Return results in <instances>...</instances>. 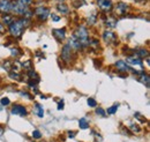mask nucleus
Returning <instances> with one entry per match:
<instances>
[{"instance_id": "35", "label": "nucleus", "mask_w": 150, "mask_h": 142, "mask_svg": "<svg viewBox=\"0 0 150 142\" xmlns=\"http://www.w3.org/2000/svg\"><path fill=\"white\" fill-rule=\"evenodd\" d=\"M52 20H53V21H56V22H58V21L60 20V18H59V16H57V15H54V14H52Z\"/></svg>"}, {"instance_id": "3", "label": "nucleus", "mask_w": 150, "mask_h": 142, "mask_svg": "<svg viewBox=\"0 0 150 142\" xmlns=\"http://www.w3.org/2000/svg\"><path fill=\"white\" fill-rule=\"evenodd\" d=\"M60 58L66 64H69L71 62V60H72V49L69 48L68 44L64 45V48L61 50V53H60Z\"/></svg>"}, {"instance_id": "4", "label": "nucleus", "mask_w": 150, "mask_h": 142, "mask_svg": "<svg viewBox=\"0 0 150 142\" xmlns=\"http://www.w3.org/2000/svg\"><path fill=\"white\" fill-rule=\"evenodd\" d=\"M35 15L37 16L40 21H45L47 16L50 15V8L47 7H43V6H39L35 9Z\"/></svg>"}, {"instance_id": "23", "label": "nucleus", "mask_w": 150, "mask_h": 142, "mask_svg": "<svg viewBox=\"0 0 150 142\" xmlns=\"http://www.w3.org/2000/svg\"><path fill=\"white\" fill-rule=\"evenodd\" d=\"M118 107H119V104H114V105H113V107H109V109H108V111H106V112H108V113H109V114H114V113H115V112H117V110H118Z\"/></svg>"}, {"instance_id": "13", "label": "nucleus", "mask_w": 150, "mask_h": 142, "mask_svg": "<svg viewBox=\"0 0 150 142\" xmlns=\"http://www.w3.org/2000/svg\"><path fill=\"white\" fill-rule=\"evenodd\" d=\"M57 9H58L61 14H64V15L69 14V8H68V6H67L66 4H64V2L58 4V5H57Z\"/></svg>"}, {"instance_id": "19", "label": "nucleus", "mask_w": 150, "mask_h": 142, "mask_svg": "<svg viewBox=\"0 0 150 142\" xmlns=\"http://www.w3.org/2000/svg\"><path fill=\"white\" fill-rule=\"evenodd\" d=\"M136 57H139L140 59L141 58H144V57H148L149 55V52H148V50H146V49H139L137 51H136Z\"/></svg>"}, {"instance_id": "1", "label": "nucleus", "mask_w": 150, "mask_h": 142, "mask_svg": "<svg viewBox=\"0 0 150 142\" xmlns=\"http://www.w3.org/2000/svg\"><path fill=\"white\" fill-rule=\"evenodd\" d=\"M28 26H30V20L29 18H21L19 20H14L13 23L9 26V33L13 37L19 38L20 36L23 34L24 29Z\"/></svg>"}, {"instance_id": "11", "label": "nucleus", "mask_w": 150, "mask_h": 142, "mask_svg": "<svg viewBox=\"0 0 150 142\" xmlns=\"http://www.w3.org/2000/svg\"><path fill=\"white\" fill-rule=\"evenodd\" d=\"M68 45H69V48L72 49V50H75V51H79L80 49H82V46H81V44L79 43V40L75 38L74 36H72L71 38H69V42L67 43Z\"/></svg>"}, {"instance_id": "24", "label": "nucleus", "mask_w": 150, "mask_h": 142, "mask_svg": "<svg viewBox=\"0 0 150 142\" xmlns=\"http://www.w3.org/2000/svg\"><path fill=\"white\" fill-rule=\"evenodd\" d=\"M9 77L13 79V80H16V81H20V80H21L20 74L18 72H11V73H9Z\"/></svg>"}, {"instance_id": "8", "label": "nucleus", "mask_w": 150, "mask_h": 142, "mask_svg": "<svg viewBox=\"0 0 150 142\" xmlns=\"http://www.w3.org/2000/svg\"><path fill=\"white\" fill-rule=\"evenodd\" d=\"M11 0H0V13L8 14L11 12Z\"/></svg>"}, {"instance_id": "33", "label": "nucleus", "mask_w": 150, "mask_h": 142, "mask_svg": "<svg viewBox=\"0 0 150 142\" xmlns=\"http://www.w3.org/2000/svg\"><path fill=\"white\" fill-rule=\"evenodd\" d=\"M11 65H12V62H11L9 60L5 61V62H4V67H5V70H9V68H11Z\"/></svg>"}, {"instance_id": "26", "label": "nucleus", "mask_w": 150, "mask_h": 142, "mask_svg": "<svg viewBox=\"0 0 150 142\" xmlns=\"http://www.w3.org/2000/svg\"><path fill=\"white\" fill-rule=\"evenodd\" d=\"M0 103H1V105H2V107H7V105L11 103V101H9V98H7V97H4V98H1Z\"/></svg>"}, {"instance_id": "36", "label": "nucleus", "mask_w": 150, "mask_h": 142, "mask_svg": "<svg viewBox=\"0 0 150 142\" xmlns=\"http://www.w3.org/2000/svg\"><path fill=\"white\" fill-rule=\"evenodd\" d=\"M4 33H5V28H4V26L0 22V34H4Z\"/></svg>"}, {"instance_id": "17", "label": "nucleus", "mask_w": 150, "mask_h": 142, "mask_svg": "<svg viewBox=\"0 0 150 142\" xmlns=\"http://www.w3.org/2000/svg\"><path fill=\"white\" fill-rule=\"evenodd\" d=\"M140 82H141L142 84H144L147 88H149V86H150V77H149V75H147V74L142 75V76L140 77Z\"/></svg>"}, {"instance_id": "9", "label": "nucleus", "mask_w": 150, "mask_h": 142, "mask_svg": "<svg viewBox=\"0 0 150 142\" xmlns=\"http://www.w3.org/2000/svg\"><path fill=\"white\" fill-rule=\"evenodd\" d=\"M115 67H117L118 71L121 72V73H126V72L132 71L131 66H128V65L126 64V61H124V60L117 61V62H115Z\"/></svg>"}, {"instance_id": "25", "label": "nucleus", "mask_w": 150, "mask_h": 142, "mask_svg": "<svg viewBox=\"0 0 150 142\" xmlns=\"http://www.w3.org/2000/svg\"><path fill=\"white\" fill-rule=\"evenodd\" d=\"M96 113H97V114H99V116H102V117H105V116H106L105 110H104V109H102V107H97V109H96Z\"/></svg>"}, {"instance_id": "6", "label": "nucleus", "mask_w": 150, "mask_h": 142, "mask_svg": "<svg viewBox=\"0 0 150 142\" xmlns=\"http://www.w3.org/2000/svg\"><path fill=\"white\" fill-rule=\"evenodd\" d=\"M97 6L103 12H110L112 9V1L111 0H97Z\"/></svg>"}, {"instance_id": "16", "label": "nucleus", "mask_w": 150, "mask_h": 142, "mask_svg": "<svg viewBox=\"0 0 150 142\" xmlns=\"http://www.w3.org/2000/svg\"><path fill=\"white\" fill-rule=\"evenodd\" d=\"M13 21H14V18H13L12 15H9V14H4V16H2V22H4L5 24L11 26V24L13 23Z\"/></svg>"}, {"instance_id": "38", "label": "nucleus", "mask_w": 150, "mask_h": 142, "mask_svg": "<svg viewBox=\"0 0 150 142\" xmlns=\"http://www.w3.org/2000/svg\"><path fill=\"white\" fill-rule=\"evenodd\" d=\"M4 132H5V129H4L2 127H0V136H1L2 134H4Z\"/></svg>"}, {"instance_id": "31", "label": "nucleus", "mask_w": 150, "mask_h": 142, "mask_svg": "<svg viewBox=\"0 0 150 142\" xmlns=\"http://www.w3.org/2000/svg\"><path fill=\"white\" fill-rule=\"evenodd\" d=\"M20 94H21V95H22L23 97H27V98H29V99H33V98H34V97H33L31 95H29V94H28L27 91H21Z\"/></svg>"}, {"instance_id": "37", "label": "nucleus", "mask_w": 150, "mask_h": 142, "mask_svg": "<svg viewBox=\"0 0 150 142\" xmlns=\"http://www.w3.org/2000/svg\"><path fill=\"white\" fill-rule=\"evenodd\" d=\"M68 136H69V138H74L75 133L74 132H68Z\"/></svg>"}, {"instance_id": "10", "label": "nucleus", "mask_w": 150, "mask_h": 142, "mask_svg": "<svg viewBox=\"0 0 150 142\" xmlns=\"http://www.w3.org/2000/svg\"><path fill=\"white\" fill-rule=\"evenodd\" d=\"M52 34H53L54 38H56L58 42H62L65 39V37H66L65 29H53L52 30Z\"/></svg>"}, {"instance_id": "34", "label": "nucleus", "mask_w": 150, "mask_h": 142, "mask_svg": "<svg viewBox=\"0 0 150 142\" xmlns=\"http://www.w3.org/2000/svg\"><path fill=\"white\" fill-rule=\"evenodd\" d=\"M64 109V102L61 101V102H59V104H58V110H62Z\"/></svg>"}, {"instance_id": "5", "label": "nucleus", "mask_w": 150, "mask_h": 142, "mask_svg": "<svg viewBox=\"0 0 150 142\" xmlns=\"http://www.w3.org/2000/svg\"><path fill=\"white\" fill-rule=\"evenodd\" d=\"M103 39L106 44H113V43H117V35L111 31V30H105L103 33Z\"/></svg>"}, {"instance_id": "27", "label": "nucleus", "mask_w": 150, "mask_h": 142, "mask_svg": "<svg viewBox=\"0 0 150 142\" xmlns=\"http://www.w3.org/2000/svg\"><path fill=\"white\" fill-rule=\"evenodd\" d=\"M88 105L90 107H97V102L95 101L94 98H88Z\"/></svg>"}, {"instance_id": "12", "label": "nucleus", "mask_w": 150, "mask_h": 142, "mask_svg": "<svg viewBox=\"0 0 150 142\" xmlns=\"http://www.w3.org/2000/svg\"><path fill=\"white\" fill-rule=\"evenodd\" d=\"M126 60H127V62H129V64H132V65H137V66H142V65H143L142 59H140L139 57H135V55L127 57Z\"/></svg>"}, {"instance_id": "14", "label": "nucleus", "mask_w": 150, "mask_h": 142, "mask_svg": "<svg viewBox=\"0 0 150 142\" xmlns=\"http://www.w3.org/2000/svg\"><path fill=\"white\" fill-rule=\"evenodd\" d=\"M117 23H118V20L114 18V16H109V18L105 20V24L109 28H115L117 27Z\"/></svg>"}, {"instance_id": "7", "label": "nucleus", "mask_w": 150, "mask_h": 142, "mask_svg": "<svg viewBox=\"0 0 150 142\" xmlns=\"http://www.w3.org/2000/svg\"><path fill=\"white\" fill-rule=\"evenodd\" d=\"M11 113L14 114V116H20V117H24L28 114L27 112V109L22 105H14L11 110Z\"/></svg>"}, {"instance_id": "21", "label": "nucleus", "mask_w": 150, "mask_h": 142, "mask_svg": "<svg viewBox=\"0 0 150 142\" xmlns=\"http://www.w3.org/2000/svg\"><path fill=\"white\" fill-rule=\"evenodd\" d=\"M35 110H36V114H37L39 118H42V117L44 116V110H43L42 105L36 104V105H35Z\"/></svg>"}, {"instance_id": "29", "label": "nucleus", "mask_w": 150, "mask_h": 142, "mask_svg": "<svg viewBox=\"0 0 150 142\" xmlns=\"http://www.w3.org/2000/svg\"><path fill=\"white\" fill-rule=\"evenodd\" d=\"M11 53H12L13 57L16 58V57H19L20 54H21V52L19 51V49H14V48H13V49H11Z\"/></svg>"}, {"instance_id": "32", "label": "nucleus", "mask_w": 150, "mask_h": 142, "mask_svg": "<svg viewBox=\"0 0 150 142\" xmlns=\"http://www.w3.org/2000/svg\"><path fill=\"white\" fill-rule=\"evenodd\" d=\"M131 129L133 132H140L141 131V128L137 125H131Z\"/></svg>"}, {"instance_id": "22", "label": "nucleus", "mask_w": 150, "mask_h": 142, "mask_svg": "<svg viewBox=\"0 0 150 142\" xmlns=\"http://www.w3.org/2000/svg\"><path fill=\"white\" fill-rule=\"evenodd\" d=\"M22 67H23V70H25V71H31L33 68H31V60H25L24 62H22Z\"/></svg>"}, {"instance_id": "15", "label": "nucleus", "mask_w": 150, "mask_h": 142, "mask_svg": "<svg viewBox=\"0 0 150 142\" xmlns=\"http://www.w3.org/2000/svg\"><path fill=\"white\" fill-rule=\"evenodd\" d=\"M117 9H118V12H119L120 14H125V13H127V11L129 9V6L126 5V4H124V2H119L118 6H117Z\"/></svg>"}, {"instance_id": "2", "label": "nucleus", "mask_w": 150, "mask_h": 142, "mask_svg": "<svg viewBox=\"0 0 150 142\" xmlns=\"http://www.w3.org/2000/svg\"><path fill=\"white\" fill-rule=\"evenodd\" d=\"M79 40V43L81 44L82 48H87L89 45V31L87 30L86 27L83 26H80L76 30L74 31V35H73Z\"/></svg>"}, {"instance_id": "28", "label": "nucleus", "mask_w": 150, "mask_h": 142, "mask_svg": "<svg viewBox=\"0 0 150 142\" xmlns=\"http://www.w3.org/2000/svg\"><path fill=\"white\" fill-rule=\"evenodd\" d=\"M33 138H34V139H40V138H42V133H40L39 131H37V129H35V131L33 132Z\"/></svg>"}, {"instance_id": "30", "label": "nucleus", "mask_w": 150, "mask_h": 142, "mask_svg": "<svg viewBox=\"0 0 150 142\" xmlns=\"http://www.w3.org/2000/svg\"><path fill=\"white\" fill-rule=\"evenodd\" d=\"M20 4H22L23 6H25V7H28V6H30V4H31V1L33 0H18Z\"/></svg>"}, {"instance_id": "20", "label": "nucleus", "mask_w": 150, "mask_h": 142, "mask_svg": "<svg viewBox=\"0 0 150 142\" xmlns=\"http://www.w3.org/2000/svg\"><path fill=\"white\" fill-rule=\"evenodd\" d=\"M97 22V16H96V14L95 13H93L89 18H88V20H87V23L89 24V26H94L95 23Z\"/></svg>"}, {"instance_id": "39", "label": "nucleus", "mask_w": 150, "mask_h": 142, "mask_svg": "<svg viewBox=\"0 0 150 142\" xmlns=\"http://www.w3.org/2000/svg\"><path fill=\"white\" fill-rule=\"evenodd\" d=\"M135 1H144V0H135Z\"/></svg>"}, {"instance_id": "18", "label": "nucleus", "mask_w": 150, "mask_h": 142, "mask_svg": "<svg viewBox=\"0 0 150 142\" xmlns=\"http://www.w3.org/2000/svg\"><path fill=\"white\" fill-rule=\"evenodd\" d=\"M79 126H80L81 129H87V128L89 127V121H88V119H87V118H81V119L79 120Z\"/></svg>"}]
</instances>
